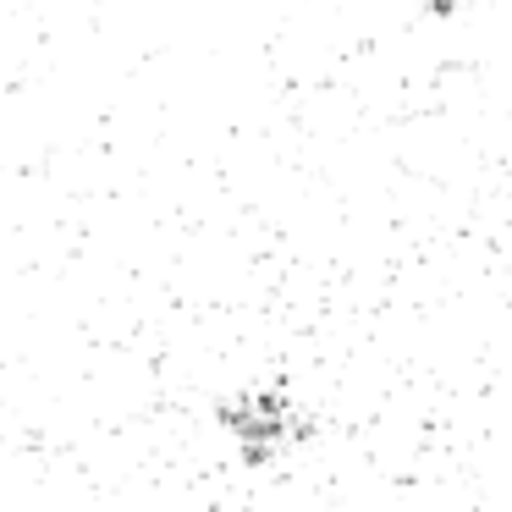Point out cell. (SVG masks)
Instances as JSON below:
<instances>
[{"label": "cell", "mask_w": 512, "mask_h": 512, "mask_svg": "<svg viewBox=\"0 0 512 512\" xmlns=\"http://www.w3.org/2000/svg\"><path fill=\"white\" fill-rule=\"evenodd\" d=\"M221 424L237 435V446H243L248 463H265V457L276 452V446L287 441L292 430H298L292 408H287L281 397H270V391H254V397L232 402V408L221 413Z\"/></svg>", "instance_id": "obj_1"}]
</instances>
